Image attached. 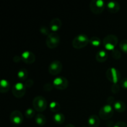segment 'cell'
<instances>
[{
	"label": "cell",
	"instance_id": "obj_4",
	"mask_svg": "<svg viewBox=\"0 0 127 127\" xmlns=\"http://www.w3.org/2000/svg\"><path fill=\"white\" fill-rule=\"evenodd\" d=\"M106 77L108 80L113 84H117L120 79V73L115 68H109L106 72Z\"/></svg>",
	"mask_w": 127,
	"mask_h": 127
},
{
	"label": "cell",
	"instance_id": "obj_37",
	"mask_svg": "<svg viewBox=\"0 0 127 127\" xmlns=\"http://www.w3.org/2000/svg\"></svg>",
	"mask_w": 127,
	"mask_h": 127
},
{
	"label": "cell",
	"instance_id": "obj_25",
	"mask_svg": "<svg viewBox=\"0 0 127 127\" xmlns=\"http://www.w3.org/2000/svg\"><path fill=\"white\" fill-rule=\"evenodd\" d=\"M120 50L124 53L127 54V40L124 39L122 40L121 42H120V45H119Z\"/></svg>",
	"mask_w": 127,
	"mask_h": 127
},
{
	"label": "cell",
	"instance_id": "obj_14",
	"mask_svg": "<svg viewBox=\"0 0 127 127\" xmlns=\"http://www.w3.org/2000/svg\"><path fill=\"white\" fill-rule=\"evenodd\" d=\"M108 11L111 13H117L120 11V6L119 2L116 1H110L107 4Z\"/></svg>",
	"mask_w": 127,
	"mask_h": 127
},
{
	"label": "cell",
	"instance_id": "obj_36",
	"mask_svg": "<svg viewBox=\"0 0 127 127\" xmlns=\"http://www.w3.org/2000/svg\"></svg>",
	"mask_w": 127,
	"mask_h": 127
},
{
	"label": "cell",
	"instance_id": "obj_8",
	"mask_svg": "<svg viewBox=\"0 0 127 127\" xmlns=\"http://www.w3.org/2000/svg\"><path fill=\"white\" fill-rule=\"evenodd\" d=\"M63 69V64L59 60H55L50 64L48 66V72L52 75H57L61 73Z\"/></svg>",
	"mask_w": 127,
	"mask_h": 127
},
{
	"label": "cell",
	"instance_id": "obj_21",
	"mask_svg": "<svg viewBox=\"0 0 127 127\" xmlns=\"http://www.w3.org/2000/svg\"><path fill=\"white\" fill-rule=\"evenodd\" d=\"M28 76V72L26 69H21L17 73V77L22 81H25Z\"/></svg>",
	"mask_w": 127,
	"mask_h": 127
},
{
	"label": "cell",
	"instance_id": "obj_27",
	"mask_svg": "<svg viewBox=\"0 0 127 127\" xmlns=\"http://www.w3.org/2000/svg\"><path fill=\"white\" fill-rule=\"evenodd\" d=\"M40 32H41V33H42L44 35H47L48 36L50 34V29L48 28H47L45 26H42L40 28Z\"/></svg>",
	"mask_w": 127,
	"mask_h": 127
},
{
	"label": "cell",
	"instance_id": "obj_12",
	"mask_svg": "<svg viewBox=\"0 0 127 127\" xmlns=\"http://www.w3.org/2000/svg\"><path fill=\"white\" fill-rule=\"evenodd\" d=\"M22 61L27 64H32L35 61V56L30 51H25L21 55Z\"/></svg>",
	"mask_w": 127,
	"mask_h": 127
},
{
	"label": "cell",
	"instance_id": "obj_24",
	"mask_svg": "<svg viewBox=\"0 0 127 127\" xmlns=\"http://www.w3.org/2000/svg\"><path fill=\"white\" fill-rule=\"evenodd\" d=\"M35 110L32 108H29L25 112V115L27 119H32L35 116Z\"/></svg>",
	"mask_w": 127,
	"mask_h": 127
},
{
	"label": "cell",
	"instance_id": "obj_23",
	"mask_svg": "<svg viewBox=\"0 0 127 127\" xmlns=\"http://www.w3.org/2000/svg\"><path fill=\"white\" fill-rule=\"evenodd\" d=\"M89 43L91 45L94 47H99L100 46L101 42H100V39L97 37H93L90 38L89 40Z\"/></svg>",
	"mask_w": 127,
	"mask_h": 127
},
{
	"label": "cell",
	"instance_id": "obj_13",
	"mask_svg": "<svg viewBox=\"0 0 127 127\" xmlns=\"http://www.w3.org/2000/svg\"><path fill=\"white\" fill-rule=\"evenodd\" d=\"M62 25V21L58 18H55L50 22V29L53 32L58 31L61 28Z\"/></svg>",
	"mask_w": 127,
	"mask_h": 127
},
{
	"label": "cell",
	"instance_id": "obj_31",
	"mask_svg": "<svg viewBox=\"0 0 127 127\" xmlns=\"http://www.w3.org/2000/svg\"><path fill=\"white\" fill-rule=\"evenodd\" d=\"M114 127H127V124L124 122H118L114 125Z\"/></svg>",
	"mask_w": 127,
	"mask_h": 127
},
{
	"label": "cell",
	"instance_id": "obj_34",
	"mask_svg": "<svg viewBox=\"0 0 127 127\" xmlns=\"http://www.w3.org/2000/svg\"><path fill=\"white\" fill-rule=\"evenodd\" d=\"M21 60H22L21 57H20V56H19V55L15 56L13 58V61L14 62H16V63H18V62H21Z\"/></svg>",
	"mask_w": 127,
	"mask_h": 127
},
{
	"label": "cell",
	"instance_id": "obj_7",
	"mask_svg": "<svg viewBox=\"0 0 127 127\" xmlns=\"http://www.w3.org/2000/svg\"><path fill=\"white\" fill-rule=\"evenodd\" d=\"M99 117L103 120H109L114 114V109L109 104H105L100 109L99 112Z\"/></svg>",
	"mask_w": 127,
	"mask_h": 127
},
{
	"label": "cell",
	"instance_id": "obj_17",
	"mask_svg": "<svg viewBox=\"0 0 127 127\" xmlns=\"http://www.w3.org/2000/svg\"><path fill=\"white\" fill-rule=\"evenodd\" d=\"M107 57L108 55L107 52L105 50H101L97 53L96 55H95V59L99 63H103L107 60Z\"/></svg>",
	"mask_w": 127,
	"mask_h": 127
},
{
	"label": "cell",
	"instance_id": "obj_30",
	"mask_svg": "<svg viewBox=\"0 0 127 127\" xmlns=\"http://www.w3.org/2000/svg\"><path fill=\"white\" fill-rule=\"evenodd\" d=\"M33 81L32 80V79H27V80H26V81H25V86H26V88H31V87L33 86Z\"/></svg>",
	"mask_w": 127,
	"mask_h": 127
},
{
	"label": "cell",
	"instance_id": "obj_28",
	"mask_svg": "<svg viewBox=\"0 0 127 127\" xmlns=\"http://www.w3.org/2000/svg\"><path fill=\"white\" fill-rule=\"evenodd\" d=\"M111 91L114 94H117L120 91V86L117 84H113L112 86Z\"/></svg>",
	"mask_w": 127,
	"mask_h": 127
},
{
	"label": "cell",
	"instance_id": "obj_10",
	"mask_svg": "<svg viewBox=\"0 0 127 127\" xmlns=\"http://www.w3.org/2000/svg\"><path fill=\"white\" fill-rule=\"evenodd\" d=\"M53 84L55 88L60 90H64L68 86V81L64 77H57L53 80Z\"/></svg>",
	"mask_w": 127,
	"mask_h": 127
},
{
	"label": "cell",
	"instance_id": "obj_32",
	"mask_svg": "<svg viewBox=\"0 0 127 127\" xmlns=\"http://www.w3.org/2000/svg\"><path fill=\"white\" fill-rule=\"evenodd\" d=\"M120 84H121V86L122 87V88H124L125 89H127V78L122 79L121 81Z\"/></svg>",
	"mask_w": 127,
	"mask_h": 127
},
{
	"label": "cell",
	"instance_id": "obj_29",
	"mask_svg": "<svg viewBox=\"0 0 127 127\" xmlns=\"http://www.w3.org/2000/svg\"><path fill=\"white\" fill-rule=\"evenodd\" d=\"M53 86H54L53 84H51V83H47V84H45L44 86H43V89H44V91H50L52 90Z\"/></svg>",
	"mask_w": 127,
	"mask_h": 127
},
{
	"label": "cell",
	"instance_id": "obj_20",
	"mask_svg": "<svg viewBox=\"0 0 127 127\" xmlns=\"http://www.w3.org/2000/svg\"><path fill=\"white\" fill-rule=\"evenodd\" d=\"M35 122L38 125L43 126V125H45L46 122H47L46 117L42 114H37L35 115Z\"/></svg>",
	"mask_w": 127,
	"mask_h": 127
},
{
	"label": "cell",
	"instance_id": "obj_2",
	"mask_svg": "<svg viewBox=\"0 0 127 127\" xmlns=\"http://www.w3.org/2000/svg\"><path fill=\"white\" fill-rule=\"evenodd\" d=\"M118 42H119V40L117 36L115 35L110 34L104 37L102 43L105 49L113 51L115 50V47L117 45Z\"/></svg>",
	"mask_w": 127,
	"mask_h": 127
},
{
	"label": "cell",
	"instance_id": "obj_16",
	"mask_svg": "<svg viewBox=\"0 0 127 127\" xmlns=\"http://www.w3.org/2000/svg\"><path fill=\"white\" fill-rule=\"evenodd\" d=\"M114 106V109L115 110H116L118 112H124L126 110V105L124 102L121 101V100H117L115 102L113 105Z\"/></svg>",
	"mask_w": 127,
	"mask_h": 127
},
{
	"label": "cell",
	"instance_id": "obj_22",
	"mask_svg": "<svg viewBox=\"0 0 127 127\" xmlns=\"http://www.w3.org/2000/svg\"><path fill=\"white\" fill-rule=\"evenodd\" d=\"M49 107L52 112H57L60 110L61 106L58 102L55 101H53L50 104Z\"/></svg>",
	"mask_w": 127,
	"mask_h": 127
},
{
	"label": "cell",
	"instance_id": "obj_35",
	"mask_svg": "<svg viewBox=\"0 0 127 127\" xmlns=\"http://www.w3.org/2000/svg\"><path fill=\"white\" fill-rule=\"evenodd\" d=\"M64 127H76L74 125H73V124H68V125H66Z\"/></svg>",
	"mask_w": 127,
	"mask_h": 127
},
{
	"label": "cell",
	"instance_id": "obj_33",
	"mask_svg": "<svg viewBox=\"0 0 127 127\" xmlns=\"http://www.w3.org/2000/svg\"><path fill=\"white\" fill-rule=\"evenodd\" d=\"M115 98L114 97L110 96L107 99V104H109V105H111L112 104L114 105V104L115 103Z\"/></svg>",
	"mask_w": 127,
	"mask_h": 127
},
{
	"label": "cell",
	"instance_id": "obj_26",
	"mask_svg": "<svg viewBox=\"0 0 127 127\" xmlns=\"http://www.w3.org/2000/svg\"><path fill=\"white\" fill-rule=\"evenodd\" d=\"M111 55L112 58L115 60L120 59V58H121L122 57V54L121 53H120V52L119 50H117V49H115L113 51H112Z\"/></svg>",
	"mask_w": 127,
	"mask_h": 127
},
{
	"label": "cell",
	"instance_id": "obj_9",
	"mask_svg": "<svg viewBox=\"0 0 127 127\" xmlns=\"http://www.w3.org/2000/svg\"><path fill=\"white\" fill-rule=\"evenodd\" d=\"M26 86L22 83H17L13 86L12 93L13 95L17 98H21L26 94Z\"/></svg>",
	"mask_w": 127,
	"mask_h": 127
},
{
	"label": "cell",
	"instance_id": "obj_6",
	"mask_svg": "<svg viewBox=\"0 0 127 127\" xmlns=\"http://www.w3.org/2000/svg\"><path fill=\"white\" fill-rule=\"evenodd\" d=\"M60 42V37L57 33L53 32L47 36L46 39V45L47 47L51 49L55 48L58 47Z\"/></svg>",
	"mask_w": 127,
	"mask_h": 127
},
{
	"label": "cell",
	"instance_id": "obj_5",
	"mask_svg": "<svg viewBox=\"0 0 127 127\" xmlns=\"http://www.w3.org/2000/svg\"><path fill=\"white\" fill-rule=\"evenodd\" d=\"M89 7L93 13L99 14L103 12L105 8V2L102 0H93L91 1Z\"/></svg>",
	"mask_w": 127,
	"mask_h": 127
},
{
	"label": "cell",
	"instance_id": "obj_1",
	"mask_svg": "<svg viewBox=\"0 0 127 127\" xmlns=\"http://www.w3.org/2000/svg\"><path fill=\"white\" fill-rule=\"evenodd\" d=\"M89 40L86 35L79 34L74 37L72 42V45L76 49H81L88 45L89 43Z\"/></svg>",
	"mask_w": 127,
	"mask_h": 127
},
{
	"label": "cell",
	"instance_id": "obj_11",
	"mask_svg": "<svg viewBox=\"0 0 127 127\" xmlns=\"http://www.w3.org/2000/svg\"><path fill=\"white\" fill-rule=\"evenodd\" d=\"M10 120L13 124L19 125L23 122L24 117L22 113L19 110H14L10 115Z\"/></svg>",
	"mask_w": 127,
	"mask_h": 127
},
{
	"label": "cell",
	"instance_id": "obj_3",
	"mask_svg": "<svg viewBox=\"0 0 127 127\" xmlns=\"http://www.w3.org/2000/svg\"><path fill=\"white\" fill-rule=\"evenodd\" d=\"M33 107L35 110L37 112L45 111L47 109V102L45 98L42 96H37L33 100Z\"/></svg>",
	"mask_w": 127,
	"mask_h": 127
},
{
	"label": "cell",
	"instance_id": "obj_18",
	"mask_svg": "<svg viewBox=\"0 0 127 127\" xmlns=\"http://www.w3.org/2000/svg\"><path fill=\"white\" fill-rule=\"evenodd\" d=\"M10 89V83L6 79H2L0 82V92L1 93H6Z\"/></svg>",
	"mask_w": 127,
	"mask_h": 127
},
{
	"label": "cell",
	"instance_id": "obj_19",
	"mask_svg": "<svg viewBox=\"0 0 127 127\" xmlns=\"http://www.w3.org/2000/svg\"><path fill=\"white\" fill-rule=\"evenodd\" d=\"M53 121L58 125H62L65 121V117L62 113H57L53 117Z\"/></svg>",
	"mask_w": 127,
	"mask_h": 127
},
{
	"label": "cell",
	"instance_id": "obj_15",
	"mask_svg": "<svg viewBox=\"0 0 127 127\" xmlns=\"http://www.w3.org/2000/svg\"><path fill=\"white\" fill-rule=\"evenodd\" d=\"M88 124L89 127H99L100 125V119L97 115H91L88 119Z\"/></svg>",
	"mask_w": 127,
	"mask_h": 127
}]
</instances>
